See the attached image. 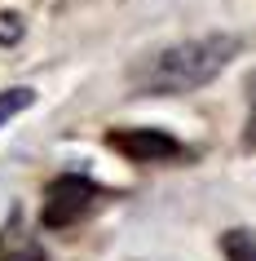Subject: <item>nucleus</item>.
Here are the masks:
<instances>
[{"mask_svg": "<svg viewBox=\"0 0 256 261\" xmlns=\"http://www.w3.org/2000/svg\"><path fill=\"white\" fill-rule=\"evenodd\" d=\"M243 40L230 36V31H208V36H194V40H177L163 44L155 54L137 58L133 71H128V84L133 93L141 97H177V93H194L203 84H212L221 71L239 58Z\"/></svg>", "mask_w": 256, "mask_h": 261, "instance_id": "1", "label": "nucleus"}, {"mask_svg": "<svg viewBox=\"0 0 256 261\" xmlns=\"http://www.w3.org/2000/svg\"><path fill=\"white\" fill-rule=\"evenodd\" d=\"M102 186H97L89 173H62L44 186L40 195V226L44 230H71L80 226L97 204H102Z\"/></svg>", "mask_w": 256, "mask_h": 261, "instance_id": "2", "label": "nucleus"}, {"mask_svg": "<svg viewBox=\"0 0 256 261\" xmlns=\"http://www.w3.org/2000/svg\"><path fill=\"white\" fill-rule=\"evenodd\" d=\"M106 146L133 164H173L186 160V146L168 133V128H110Z\"/></svg>", "mask_w": 256, "mask_h": 261, "instance_id": "3", "label": "nucleus"}, {"mask_svg": "<svg viewBox=\"0 0 256 261\" xmlns=\"http://www.w3.org/2000/svg\"><path fill=\"white\" fill-rule=\"evenodd\" d=\"M0 261H49L44 244L27 230L22 208H9V217L0 226Z\"/></svg>", "mask_w": 256, "mask_h": 261, "instance_id": "4", "label": "nucleus"}, {"mask_svg": "<svg viewBox=\"0 0 256 261\" xmlns=\"http://www.w3.org/2000/svg\"><path fill=\"white\" fill-rule=\"evenodd\" d=\"M221 257L225 261H256V230L252 226H230V230H221Z\"/></svg>", "mask_w": 256, "mask_h": 261, "instance_id": "5", "label": "nucleus"}, {"mask_svg": "<svg viewBox=\"0 0 256 261\" xmlns=\"http://www.w3.org/2000/svg\"><path fill=\"white\" fill-rule=\"evenodd\" d=\"M31 102H36V89H22V84H14V89H0V128L14 120V115H22Z\"/></svg>", "mask_w": 256, "mask_h": 261, "instance_id": "6", "label": "nucleus"}, {"mask_svg": "<svg viewBox=\"0 0 256 261\" xmlns=\"http://www.w3.org/2000/svg\"><path fill=\"white\" fill-rule=\"evenodd\" d=\"M243 146L256 151V71L247 75V124H243Z\"/></svg>", "mask_w": 256, "mask_h": 261, "instance_id": "7", "label": "nucleus"}, {"mask_svg": "<svg viewBox=\"0 0 256 261\" xmlns=\"http://www.w3.org/2000/svg\"><path fill=\"white\" fill-rule=\"evenodd\" d=\"M22 31H27L22 14H14V9H0V44H18V40H22Z\"/></svg>", "mask_w": 256, "mask_h": 261, "instance_id": "8", "label": "nucleus"}]
</instances>
